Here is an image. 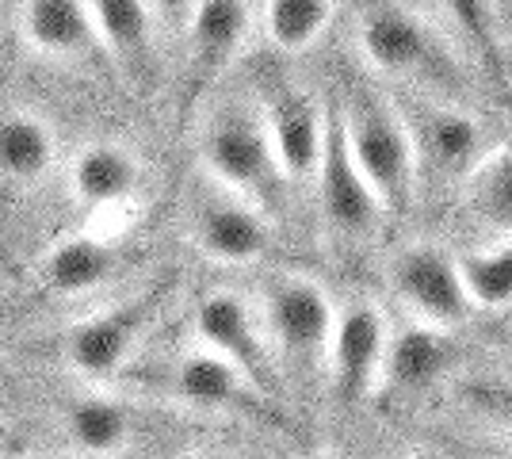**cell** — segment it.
<instances>
[{
  "mask_svg": "<svg viewBox=\"0 0 512 459\" xmlns=\"http://www.w3.org/2000/svg\"><path fill=\"white\" fill-rule=\"evenodd\" d=\"M333 115H337L348 157L356 161L363 180L379 196L383 211H406L421 176H417L398 100L371 77H356V81H344Z\"/></svg>",
  "mask_w": 512,
  "mask_h": 459,
  "instance_id": "6da1fadb",
  "label": "cell"
},
{
  "mask_svg": "<svg viewBox=\"0 0 512 459\" xmlns=\"http://www.w3.org/2000/svg\"><path fill=\"white\" fill-rule=\"evenodd\" d=\"M356 46L371 77L398 81L406 92L463 100V73L440 35L406 8L375 4L360 16Z\"/></svg>",
  "mask_w": 512,
  "mask_h": 459,
  "instance_id": "7a4b0ae2",
  "label": "cell"
},
{
  "mask_svg": "<svg viewBox=\"0 0 512 459\" xmlns=\"http://www.w3.org/2000/svg\"><path fill=\"white\" fill-rule=\"evenodd\" d=\"M398 108H402V119H406L417 176L467 180L486 161V153L493 150L490 131L467 108V100L406 92L398 100Z\"/></svg>",
  "mask_w": 512,
  "mask_h": 459,
  "instance_id": "3957f363",
  "label": "cell"
},
{
  "mask_svg": "<svg viewBox=\"0 0 512 459\" xmlns=\"http://www.w3.org/2000/svg\"><path fill=\"white\" fill-rule=\"evenodd\" d=\"M199 157L218 188L249 199L260 211L264 203H272L283 184L260 111L245 104H222L218 111H211L199 134Z\"/></svg>",
  "mask_w": 512,
  "mask_h": 459,
  "instance_id": "277c9868",
  "label": "cell"
},
{
  "mask_svg": "<svg viewBox=\"0 0 512 459\" xmlns=\"http://www.w3.org/2000/svg\"><path fill=\"white\" fill-rule=\"evenodd\" d=\"M386 287L413 326L459 329L470 303L459 280V257L436 241H406L386 257Z\"/></svg>",
  "mask_w": 512,
  "mask_h": 459,
  "instance_id": "5b68a950",
  "label": "cell"
},
{
  "mask_svg": "<svg viewBox=\"0 0 512 459\" xmlns=\"http://www.w3.org/2000/svg\"><path fill=\"white\" fill-rule=\"evenodd\" d=\"M256 314L276 360L302 372H314L325 364V345H329L337 306L318 280L302 272H279L264 287Z\"/></svg>",
  "mask_w": 512,
  "mask_h": 459,
  "instance_id": "8992f818",
  "label": "cell"
},
{
  "mask_svg": "<svg viewBox=\"0 0 512 459\" xmlns=\"http://www.w3.org/2000/svg\"><path fill=\"white\" fill-rule=\"evenodd\" d=\"M390 322L383 306L371 299H352L337 306L329 345H325V379L341 406H356L383 387L386 349H390Z\"/></svg>",
  "mask_w": 512,
  "mask_h": 459,
  "instance_id": "52a82bcc",
  "label": "cell"
},
{
  "mask_svg": "<svg viewBox=\"0 0 512 459\" xmlns=\"http://www.w3.org/2000/svg\"><path fill=\"white\" fill-rule=\"evenodd\" d=\"M192 329L195 341L203 349H211L214 356L230 360L237 372L253 383V391L272 394V387H276V356H272V345L264 337L256 306L245 295H237L230 287L207 291L195 303Z\"/></svg>",
  "mask_w": 512,
  "mask_h": 459,
  "instance_id": "ba28073f",
  "label": "cell"
},
{
  "mask_svg": "<svg viewBox=\"0 0 512 459\" xmlns=\"http://www.w3.org/2000/svg\"><path fill=\"white\" fill-rule=\"evenodd\" d=\"M260 123L268 134V146L279 165V176L291 184H310L318 173L329 108L314 100L306 88L291 85L283 77H272L260 88Z\"/></svg>",
  "mask_w": 512,
  "mask_h": 459,
  "instance_id": "9c48e42d",
  "label": "cell"
},
{
  "mask_svg": "<svg viewBox=\"0 0 512 459\" xmlns=\"http://www.w3.org/2000/svg\"><path fill=\"white\" fill-rule=\"evenodd\" d=\"M157 303H161V291H150V295L104 306V310L81 318L77 326L65 333V360H69V368L81 379H92V383L119 375L123 364L130 360V352L138 349L150 318L157 314Z\"/></svg>",
  "mask_w": 512,
  "mask_h": 459,
  "instance_id": "30bf717a",
  "label": "cell"
},
{
  "mask_svg": "<svg viewBox=\"0 0 512 459\" xmlns=\"http://www.w3.org/2000/svg\"><path fill=\"white\" fill-rule=\"evenodd\" d=\"M314 192H318V207L325 226L344 241L367 238L379 219H383V203L371 192V184L363 180L356 161L348 157V146L337 127V115L329 108V127H325V146H321L318 173H314Z\"/></svg>",
  "mask_w": 512,
  "mask_h": 459,
  "instance_id": "8fae6325",
  "label": "cell"
},
{
  "mask_svg": "<svg viewBox=\"0 0 512 459\" xmlns=\"http://www.w3.org/2000/svg\"><path fill=\"white\" fill-rule=\"evenodd\" d=\"M192 241L199 253L226 268H245L268 257L272 249V226L264 211L234 192H218L195 203L192 211Z\"/></svg>",
  "mask_w": 512,
  "mask_h": 459,
  "instance_id": "7c38bea8",
  "label": "cell"
},
{
  "mask_svg": "<svg viewBox=\"0 0 512 459\" xmlns=\"http://www.w3.org/2000/svg\"><path fill=\"white\" fill-rule=\"evenodd\" d=\"M100 50L134 81L157 73V12L150 0H85Z\"/></svg>",
  "mask_w": 512,
  "mask_h": 459,
  "instance_id": "4fadbf2b",
  "label": "cell"
},
{
  "mask_svg": "<svg viewBox=\"0 0 512 459\" xmlns=\"http://www.w3.org/2000/svg\"><path fill=\"white\" fill-rule=\"evenodd\" d=\"M134 433H138V414L115 394L81 391L62 406V437L81 456H119L134 444Z\"/></svg>",
  "mask_w": 512,
  "mask_h": 459,
  "instance_id": "5bb4252c",
  "label": "cell"
},
{
  "mask_svg": "<svg viewBox=\"0 0 512 459\" xmlns=\"http://www.w3.org/2000/svg\"><path fill=\"white\" fill-rule=\"evenodd\" d=\"M69 188L88 211L127 207L142 188V161L123 142H92L73 157Z\"/></svg>",
  "mask_w": 512,
  "mask_h": 459,
  "instance_id": "9a60e30c",
  "label": "cell"
},
{
  "mask_svg": "<svg viewBox=\"0 0 512 459\" xmlns=\"http://www.w3.org/2000/svg\"><path fill=\"white\" fill-rule=\"evenodd\" d=\"M169 391L192 406V410H207V414H222V410H241L253 398V383L237 372L230 360L214 356L211 349L195 345V349L180 352L165 372Z\"/></svg>",
  "mask_w": 512,
  "mask_h": 459,
  "instance_id": "2e32d148",
  "label": "cell"
},
{
  "mask_svg": "<svg viewBox=\"0 0 512 459\" xmlns=\"http://www.w3.org/2000/svg\"><path fill=\"white\" fill-rule=\"evenodd\" d=\"M249 39V8L245 0H192L188 8V46L192 66L203 81L234 66Z\"/></svg>",
  "mask_w": 512,
  "mask_h": 459,
  "instance_id": "e0dca14e",
  "label": "cell"
},
{
  "mask_svg": "<svg viewBox=\"0 0 512 459\" xmlns=\"http://www.w3.org/2000/svg\"><path fill=\"white\" fill-rule=\"evenodd\" d=\"M23 43L43 58H81L96 43L85 0H23Z\"/></svg>",
  "mask_w": 512,
  "mask_h": 459,
  "instance_id": "ac0fdd59",
  "label": "cell"
},
{
  "mask_svg": "<svg viewBox=\"0 0 512 459\" xmlns=\"http://www.w3.org/2000/svg\"><path fill=\"white\" fill-rule=\"evenodd\" d=\"M455 345L451 333L444 329L413 326L409 322L402 333H390V349H386V372L383 387L398 391H428L451 372Z\"/></svg>",
  "mask_w": 512,
  "mask_h": 459,
  "instance_id": "d6986e66",
  "label": "cell"
},
{
  "mask_svg": "<svg viewBox=\"0 0 512 459\" xmlns=\"http://www.w3.org/2000/svg\"><path fill=\"white\" fill-rule=\"evenodd\" d=\"M119 253L104 238L77 234V238L58 241L43 257V284L54 295H88L115 276Z\"/></svg>",
  "mask_w": 512,
  "mask_h": 459,
  "instance_id": "ffe728a7",
  "label": "cell"
},
{
  "mask_svg": "<svg viewBox=\"0 0 512 459\" xmlns=\"http://www.w3.org/2000/svg\"><path fill=\"white\" fill-rule=\"evenodd\" d=\"M54 131L39 115L27 111H8L0 115V180L8 184H39L54 169Z\"/></svg>",
  "mask_w": 512,
  "mask_h": 459,
  "instance_id": "44dd1931",
  "label": "cell"
},
{
  "mask_svg": "<svg viewBox=\"0 0 512 459\" xmlns=\"http://www.w3.org/2000/svg\"><path fill=\"white\" fill-rule=\"evenodd\" d=\"M467 211L493 238H512V146H493L486 161L463 180Z\"/></svg>",
  "mask_w": 512,
  "mask_h": 459,
  "instance_id": "7402d4cb",
  "label": "cell"
},
{
  "mask_svg": "<svg viewBox=\"0 0 512 459\" xmlns=\"http://www.w3.org/2000/svg\"><path fill=\"white\" fill-rule=\"evenodd\" d=\"M333 12H337L333 0H264L260 27H264V39L272 43V50L295 58L325 39Z\"/></svg>",
  "mask_w": 512,
  "mask_h": 459,
  "instance_id": "603a6c76",
  "label": "cell"
},
{
  "mask_svg": "<svg viewBox=\"0 0 512 459\" xmlns=\"http://www.w3.org/2000/svg\"><path fill=\"white\" fill-rule=\"evenodd\" d=\"M459 280L470 310H512V238H493L459 257Z\"/></svg>",
  "mask_w": 512,
  "mask_h": 459,
  "instance_id": "cb8c5ba5",
  "label": "cell"
},
{
  "mask_svg": "<svg viewBox=\"0 0 512 459\" xmlns=\"http://www.w3.org/2000/svg\"><path fill=\"white\" fill-rule=\"evenodd\" d=\"M474 406L486 417L497 421V429L512 440V391L509 387H486V391H474Z\"/></svg>",
  "mask_w": 512,
  "mask_h": 459,
  "instance_id": "d4e9b609",
  "label": "cell"
},
{
  "mask_svg": "<svg viewBox=\"0 0 512 459\" xmlns=\"http://www.w3.org/2000/svg\"><path fill=\"white\" fill-rule=\"evenodd\" d=\"M153 12H161V16H169V20H184L188 16V8H192V0H150Z\"/></svg>",
  "mask_w": 512,
  "mask_h": 459,
  "instance_id": "484cf974",
  "label": "cell"
},
{
  "mask_svg": "<svg viewBox=\"0 0 512 459\" xmlns=\"http://www.w3.org/2000/svg\"><path fill=\"white\" fill-rule=\"evenodd\" d=\"M451 8H455V16H463V20L474 27L478 23V16H482V0H448Z\"/></svg>",
  "mask_w": 512,
  "mask_h": 459,
  "instance_id": "4316f807",
  "label": "cell"
},
{
  "mask_svg": "<svg viewBox=\"0 0 512 459\" xmlns=\"http://www.w3.org/2000/svg\"><path fill=\"white\" fill-rule=\"evenodd\" d=\"M398 459H448V456H440V452H432V448H406Z\"/></svg>",
  "mask_w": 512,
  "mask_h": 459,
  "instance_id": "83f0119b",
  "label": "cell"
},
{
  "mask_svg": "<svg viewBox=\"0 0 512 459\" xmlns=\"http://www.w3.org/2000/svg\"><path fill=\"white\" fill-rule=\"evenodd\" d=\"M299 459H344L341 452H306V456H299Z\"/></svg>",
  "mask_w": 512,
  "mask_h": 459,
  "instance_id": "f1b7e54d",
  "label": "cell"
},
{
  "mask_svg": "<svg viewBox=\"0 0 512 459\" xmlns=\"http://www.w3.org/2000/svg\"><path fill=\"white\" fill-rule=\"evenodd\" d=\"M188 459H222V456H211V452H195V456H188Z\"/></svg>",
  "mask_w": 512,
  "mask_h": 459,
  "instance_id": "f546056e",
  "label": "cell"
},
{
  "mask_svg": "<svg viewBox=\"0 0 512 459\" xmlns=\"http://www.w3.org/2000/svg\"><path fill=\"white\" fill-rule=\"evenodd\" d=\"M509 314H512V310H509Z\"/></svg>",
  "mask_w": 512,
  "mask_h": 459,
  "instance_id": "4dcf8cb0",
  "label": "cell"
}]
</instances>
